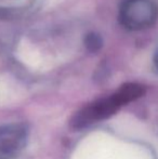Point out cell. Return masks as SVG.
Listing matches in <instances>:
<instances>
[{
	"mask_svg": "<svg viewBox=\"0 0 158 159\" xmlns=\"http://www.w3.org/2000/svg\"><path fill=\"white\" fill-rule=\"evenodd\" d=\"M144 93H145V89L141 84H124L113 95L97 101L81 109L78 114L73 117L70 125L75 129H81L97 120L106 119L114 115L120 107L141 98Z\"/></svg>",
	"mask_w": 158,
	"mask_h": 159,
	"instance_id": "cell-1",
	"label": "cell"
},
{
	"mask_svg": "<svg viewBox=\"0 0 158 159\" xmlns=\"http://www.w3.org/2000/svg\"><path fill=\"white\" fill-rule=\"evenodd\" d=\"M120 19L122 24L131 30L152 27L158 20V0H126Z\"/></svg>",
	"mask_w": 158,
	"mask_h": 159,
	"instance_id": "cell-2",
	"label": "cell"
},
{
	"mask_svg": "<svg viewBox=\"0 0 158 159\" xmlns=\"http://www.w3.org/2000/svg\"><path fill=\"white\" fill-rule=\"evenodd\" d=\"M28 129L23 124L0 126V153L11 155L20 152L27 142Z\"/></svg>",
	"mask_w": 158,
	"mask_h": 159,
	"instance_id": "cell-3",
	"label": "cell"
},
{
	"mask_svg": "<svg viewBox=\"0 0 158 159\" xmlns=\"http://www.w3.org/2000/svg\"><path fill=\"white\" fill-rule=\"evenodd\" d=\"M153 61H154L155 69H156L158 73V48L156 49V51H155V53H154V59H153Z\"/></svg>",
	"mask_w": 158,
	"mask_h": 159,
	"instance_id": "cell-4",
	"label": "cell"
}]
</instances>
